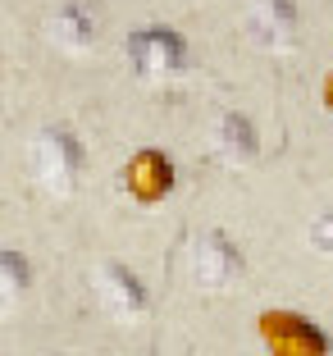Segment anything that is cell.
Masks as SVG:
<instances>
[{"mask_svg":"<svg viewBox=\"0 0 333 356\" xmlns=\"http://www.w3.org/2000/svg\"><path fill=\"white\" fill-rule=\"evenodd\" d=\"M124 60L142 83H174V78L188 74L192 51L183 42V32H174L169 23H142V28L128 32Z\"/></svg>","mask_w":333,"mask_h":356,"instance_id":"obj_1","label":"cell"},{"mask_svg":"<svg viewBox=\"0 0 333 356\" xmlns=\"http://www.w3.org/2000/svg\"><path fill=\"white\" fill-rule=\"evenodd\" d=\"M87 151L78 142V133L64 124H46L42 133L32 137V178L37 188L51 192V197H73L78 178H83Z\"/></svg>","mask_w":333,"mask_h":356,"instance_id":"obj_2","label":"cell"},{"mask_svg":"<svg viewBox=\"0 0 333 356\" xmlns=\"http://www.w3.org/2000/svg\"><path fill=\"white\" fill-rule=\"evenodd\" d=\"M188 270H192V283H197L201 293H229L233 283L247 274V261H242L238 242L224 229H206L192 238Z\"/></svg>","mask_w":333,"mask_h":356,"instance_id":"obj_3","label":"cell"},{"mask_svg":"<svg viewBox=\"0 0 333 356\" xmlns=\"http://www.w3.org/2000/svg\"><path fill=\"white\" fill-rule=\"evenodd\" d=\"M256 325H261V343L270 356H329L333 352V338L302 311H283L279 306V311H265Z\"/></svg>","mask_w":333,"mask_h":356,"instance_id":"obj_4","label":"cell"},{"mask_svg":"<svg viewBox=\"0 0 333 356\" xmlns=\"http://www.w3.org/2000/svg\"><path fill=\"white\" fill-rule=\"evenodd\" d=\"M119 183H124V192L137 201V206H160V201L174 197L178 169H174V160H169L160 147H142V151H133V156H128Z\"/></svg>","mask_w":333,"mask_h":356,"instance_id":"obj_5","label":"cell"},{"mask_svg":"<svg viewBox=\"0 0 333 356\" xmlns=\"http://www.w3.org/2000/svg\"><path fill=\"white\" fill-rule=\"evenodd\" d=\"M297 32H302V10L297 0H251L247 10V37L261 51H292L297 46Z\"/></svg>","mask_w":333,"mask_h":356,"instance_id":"obj_6","label":"cell"},{"mask_svg":"<svg viewBox=\"0 0 333 356\" xmlns=\"http://www.w3.org/2000/svg\"><path fill=\"white\" fill-rule=\"evenodd\" d=\"M96 297H101L105 315L119 320V325H133L146 315V288L124 261H105L96 270Z\"/></svg>","mask_w":333,"mask_h":356,"instance_id":"obj_7","label":"cell"},{"mask_svg":"<svg viewBox=\"0 0 333 356\" xmlns=\"http://www.w3.org/2000/svg\"><path fill=\"white\" fill-rule=\"evenodd\" d=\"M46 32H51V42L64 46V51L83 55L96 46V14L87 0H60L51 10V19H46Z\"/></svg>","mask_w":333,"mask_h":356,"instance_id":"obj_8","label":"cell"},{"mask_svg":"<svg viewBox=\"0 0 333 356\" xmlns=\"http://www.w3.org/2000/svg\"><path fill=\"white\" fill-rule=\"evenodd\" d=\"M219 156L229 160V165H251V160L261 156V133L251 124V115L242 110H229V115L219 119Z\"/></svg>","mask_w":333,"mask_h":356,"instance_id":"obj_9","label":"cell"},{"mask_svg":"<svg viewBox=\"0 0 333 356\" xmlns=\"http://www.w3.org/2000/svg\"><path fill=\"white\" fill-rule=\"evenodd\" d=\"M28 288H32L28 256L14 252V247H0V320H10V315L28 302Z\"/></svg>","mask_w":333,"mask_h":356,"instance_id":"obj_10","label":"cell"},{"mask_svg":"<svg viewBox=\"0 0 333 356\" xmlns=\"http://www.w3.org/2000/svg\"><path fill=\"white\" fill-rule=\"evenodd\" d=\"M306 242H311L320 256H333V210H320L306 229Z\"/></svg>","mask_w":333,"mask_h":356,"instance_id":"obj_11","label":"cell"},{"mask_svg":"<svg viewBox=\"0 0 333 356\" xmlns=\"http://www.w3.org/2000/svg\"><path fill=\"white\" fill-rule=\"evenodd\" d=\"M324 105H329V115H333V69H329V78H324Z\"/></svg>","mask_w":333,"mask_h":356,"instance_id":"obj_12","label":"cell"}]
</instances>
